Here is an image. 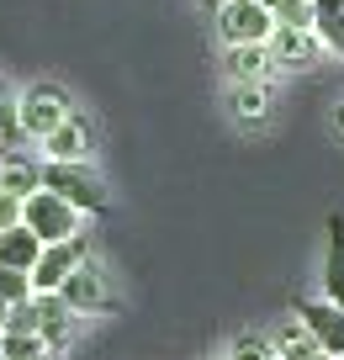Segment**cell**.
Segmentation results:
<instances>
[{
	"label": "cell",
	"mask_w": 344,
	"mask_h": 360,
	"mask_svg": "<svg viewBox=\"0 0 344 360\" xmlns=\"http://www.w3.org/2000/svg\"><path fill=\"white\" fill-rule=\"evenodd\" d=\"M85 259H90V228L75 233V238H64V244H43L37 265L27 270V281H32L37 297H48V292H58V286L75 276V265H85Z\"/></svg>",
	"instance_id": "8992f818"
},
{
	"label": "cell",
	"mask_w": 344,
	"mask_h": 360,
	"mask_svg": "<svg viewBox=\"0 0 344 360\" xmlns=\"http://www.w3.org/2000/svg\"><path fill=\"white\" fill-rule=\"evenodd\" d=\"M228 360H276L270 334H260V328H238V334L228 339Z\"/></svg>",
	"instance_id": "ac0fdd59"
},
{
	"label": "cell",
	"mask_w": 344,
	"mask_h": 360,
	"mask_svg": "<svg viewBox=\"0 0 344 360\" xmlns=\"http://www.w3.org/2000/svg\"><path fill=\"white\" fill-rule=\"evenodd\" d=\"M333 133L344 138V106H339V112H333Z\"/></svg>",
	"instance_id": "603a6c76"
},
{
	"label": "cell",
	"mask_w": 344,
	"mask_h": 360,
	"mask_svg": "<svg viewBox=\"0 0 344 360\" xmlns=\"http://www.w3.org/2000/svg\"><path fill=\"white\" fill-rule=\"evenodd\" d=\"M27 297H32V281H27V270H6V265H0V302L16 307V302H27Z\"/></svg>",
	"instance_id": "7402d4cb"
},
{
	"label": "cell",
	"mask_w": 344,
	"mask_h": 360,
	"mask_svg": "<svg viewBox=\"0 0 344 360\" xmlns=\"http://www.w3.org/2000/svg\"><path fill=\"white\" fill-rule=\"evenodd\" d=\"M37 255H43V238L27 233L22 223L0 233V265H6V270H32V265H37Z\"/></svg>",
	"instance_id": "9a60e30c"
},
{
	"label": "cell",
	"mask_w": 344,
	"mask_h": 360,
	"mask_svg": "<svg viewBox=\"0 0 344 360\" xmlns=\"http://www.w3.org/2000/svg\"><path fill=\"white\" fill-rule=\"evenodd\" d=\"M291 318L307 328L312 345H318L329 360H344V307H339V302H329L323 292H318V297H297Z\"/></svg>",
	"instance_id": "52a82bcc"
},
{
	"label": "cell",
	"mask_w": 344,
	"mask_h": 360,
	"mask_svg": "<svg viewBox=\"0 0 344 360\" xmlns=\"http://www.w3.org/2000/svg\"><path fill=\"white\" fill-rule=\"evenodd\" d=\"M43 186L58 191L75 212H85V217H106L111 212V191H106V180H101L96 165H48L43 159Z\"/></svg>",
	"instance_id": "7a4b0ae2"
},
{
	"label": "cell",
	"mask_w": 344,
	"mask_h": 360,
	"mask_svg": "<svg viewBox=\"0 0 344 360\" xmlns=\"http://www.w3.org/2000/svg\"><path fill=\"white\" fill-rule=\"evenodd\" d=\"M312 27H318L323 48L344 58V0H312Z\"/></svg>",
	"instance_id": "e0dca14e"
},
{
	"label": "cell",
	"mask_w": 344,
	"mask_h": 360,
	"mask_svg": "<svg viewBox=\"0 0 344 360\" xmlns=\"http://www.w3.org/2000/svg\"><path fill=\"white\" fill-rule=\"evenodd\" d=\"M212 32H217L222 48L270 43V32H276V16H270L260 0H222L217 11H212Z\"/></svg>",
	"instance_id": "5b68a950"
},
{
	"label": "cell",
	"mask_w": 344,
	"mask_h": 360,
	"mask_svg": "<svg viewBox=\"0 0 344 360\" xmlns=\"http://www.w3.org/2000/svg\"><path fill=\"white\" fill-rule=\"evenodd\" d=\"M0 334H6V302H0Z\"/></svg>",
	"instance_id": "d4e9b609"
},
{
	"label": "cell",
	"mask_w": 344,
	"mask_h": 360,
	"mask_svg": "<svg viewBox=\"0 0 344 360\" xmlns=\"http://www.w3.org/2000/svg\"><path fill=\"white\" fill-rule=\"evenodd\" d=\"M22 228H27V233H37L43 244H64V238L85 233L90 217L75 212L58 191H48V186H43V191H32V196L22 202Z\"/></svg>",
	"instance_id": "3957f363"
},
{
	"label": "cell",
	"mask_w": 344,
	"mask_h": 360,
	"mask_svg": "<svg viewBox=\"0 0 344 360\" xmlns=\"http://www.w3.org/2000/svg\"><path fill=\"white\" fill-rule=\"evenodd\" d=\"M270 58H276L281 69H297V75H307V69H318L323 58H329V48H323V37H318V27H281L276 22V32H270Z\"/></svg>",
	"instance_id": "9c48e42d"
},
{
	"label": "cell",
	"mask_w": 344,
	"mask_h": 360,
	"mask_svg": "<svg viewBox=\"0 0 344 360\" xmlns=\"http://www.w3.org/2000/svg\"><path fill=\"white\" fill-rule=\"evenodd\" d=\"M96 143H101L96 122H90L85 112H75L58 133H48L37 148H43L48 165H96Z\"/></svg>",
	"instance_id": "ba28073f"
},
{
	"label": "cell",
	"mask_w": 344,
	"mask_h": 360,
	"mask_svg": "<svg viewBox=\"0 0 344 360\" xmlns=\"http://www.w3.org/2000/svg\"><path fill=\"white\" fill-rule=\"evenodd\" d=\"M318 360H329V355H318Z\"/></svg>",
	"instance_id": "4316f807"
},
{
	"label": "cell",
	"mask_w": 344,
	"mask_h": 360,
	"mask_svg": "<svg viewBox=\"0 0 344 360\" xmlns=\"http://www.w3.org/2000/svg\"><path fill=\"white\" fill-rule=\"evenodd\" d=\"M323 297L344 307V212L329 217V249H323Z\"/></svg>",
	"instance_id": "5bb4252c"
},
{
	"label": "cell",
	"mask_w": 344,
	"mask_h": 360,
	"mask_svg": "<svg viewBox=\"0 0 344 360\" xmlns=\"http://www.w3.org/2000/svg\"><path fill=\"white\" fill-rule=\"evenodd\" d=\"M270 349H276V360H318V355H323L297 318H286L281 328H270Z\"/></svg>",
	"instance_id": "2e32d148"
},
{
	"label": "cell",
	"mask_w": 344,
	"mask_h": 360,
	"mask_svg": "<svg viewBox=\"0 0 344 360\" xmlns=\"http://www.w3.org/2000/svg\"><path fill=\"white\" fill-rule=\"evenodd\" d=\"M281 27H307L312 22V0H260Z\"/></svg>",
	"instance_id": "ffe728a7"
},
{
	"label": "cell",
	"mask_w": 344,
	"mask_h": 360,
	"mask_svg": "<svg viewBox=\"0 0 344 360\" xmlns=\"http://www.w3.org/2000/svg\"><path fill=\"white\" fill-rule=\"evenodd\" d=\"M217 360H228V355H217Z\"/></svg>",
	"instance_id": "83f0119b"
},
{
	"label": "cell",
	"mask_w": 344,
	"mask_h": 360,
	"mask_svg": "<svg viewBox=\"0 0 344 360\" xmlns=\"http://www.w3.org/2000/svg\"><path fill=\"white\" fill-rule=\"evenodd\" d=\"M0 191L16 196V202L43 191V154H32V148H6V159H0Z\"/></svg>",
	"instance_id": "4fadbf2b"
},
{
	"label": "cell",
	"mask_w": 344,
	"mask_h": 360,
	"mask_svg": "<svg viewBox=\"0 0 344 360\" xmlns=\"http://www.w3.org/2000/svg\"><path fill=\"white\" fill-rule=\"evenodd\" d=\"M43 360H58V355H43Z\"/></svg>",
	"instance_id": "484cf974"
},
{
	"label": "cell",
	"mask_w": 344,
	"mask_h": 360,
	"mask_svg": "<svg viewBox=\"0 0 344 360\" xmlns=\"http://www.w3.org/2000/svg\"><path fill=\"white\" fill-rule=\"evenodd\" d=\"M222 75H228V85H276L281 64L270 58V43H238L222 48Z\"/></svg>",
	"instance_id": "7c38bea8"
},
{
	"label": "cell",
	"mask_w": 344,
	"mask_h": 360,
	"mask_svg": "<svg viewBox=\"0 0 344 360\" xmlns=\"http://www.w3.org/2000/svg\"><path fill=\"white\" fill-rule=\"evenodd\" d=\"M32 302H37V334H43L48 355H58V360H64L69 349H75L79 323H85V318H79V313H69V302H64L58 292H48V297H37V292H32Z\"/></svg>",
	"instance_id": "30bf717a"
},
{
	"label": "cell",
	"mask_w": 344,
	"mask_h": 360,
	"mask_svg": "<svg viewBox=\"0 0 344 360\" xmlns=\"http://www.w3.org/2000/svg\"><path fill=\"white\" fill-rule=\"evenodd\" d=\"M48 355V345H43V334H0V360H43Z\"/></svg>",
	"instance_id": "d6986e66"
},
{
	"label": "cell",
	"mask_w": 344,
	"mask_h": 360,
	"mask_svg": "<svg viewBox=\"0 0 344 360\" xmlns=\"http://www.w3.org/2000/svg\"><path fill=\"white\" fill-rule=\"evenodd\" d=\"M196 6H201V11H217V6H222V0H196Z\"/></svg>",
	"instance_id": "cb8c5ba5"
},
{
	"label": "cell",
	"mask_w": 344,
	"mask_h": 360,
	"mask_svg": "<svg viewBox=\"0 0 344 360\" xmlns=\"http://www.w3.org/2000/svg\"><path fill=\"white\" fill-rule=\"evenodd\" d=\"M58 297H64L69 313H79V318H106V313H117V286H111L106 265H101L96 255H90L85 265H75V276L58 286Z\"/></svg>",
	"instance_id": "277c9868"
},
{
	"label": "cell",
	"mask_w": 344,
	"mask_h": 360,
	"mask_svg": "<svg viewBox=\"0 0 344 360\" xmlns=\"http://www.w3.org/2000/svg\"><path fill=\"white\" fill-rule=\"evenodd\" d=\"M228 122L238 133H265L276 122V85H228Z\"/></svg>",
	"instance_id": "8fae6325"
},
{
	"label": "cell",
	"mask_w": 344,
	"mask_h": 360,
	"mask_svg": "<svg viewBox=\"0 0 344 360\" xmlns=\"http://www.w3.org/2000/svg\"><path fill=\"white\" fill-rule=\"evenodd\" d=\"M75 112H79L75 96H69V85H58V79H32V85L16 96V127H22L27 143H43V138L58 133Z\"/></svg>",
	"instance_id": "6da1fadb"
},
{
	"label": "cell",
	"mask_w": 344,
	"mask_h": 360,
	"mask_svg": "<svg viewBox=\"0 0 344 360\" xmlns=\"http://www.w3.org/2000/svg\"><path fill=\"white\" fill-rule=\"evenodd\" d=\"M0 143L6 148H22V127H16V96H6V79H0Z\"/></svg>",
	"instance_id": "44dd1931"
}]
</instances>
